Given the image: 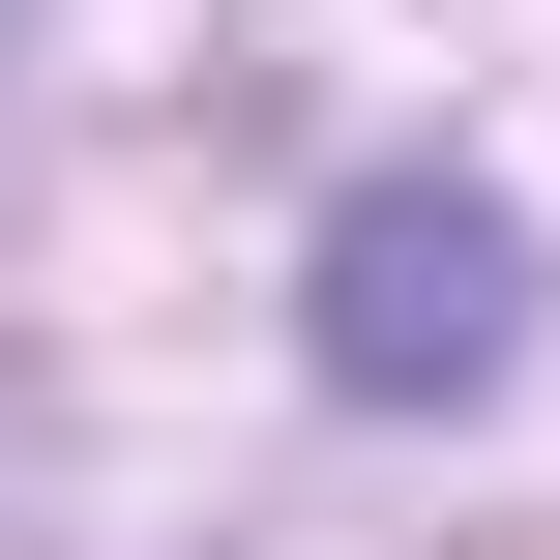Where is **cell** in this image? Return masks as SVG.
Masks as SVG:
<instances>
[{
	"mask_svg": "<svg viewBox=\"0 0 560 560\" xmlns=\"http://www.w3.org/2000/svg\"><path fill=\"white\" fill-rule=\"evenodd\" d=\"M502 295H532V266H502L472 177H354V207H325V384H354V413L502 384Z\"/></svg>",
	"mask_w": 560,
	"mask_h": 560,
	"instance_id": "cell-1",
	"label": "cell"
}]
</instances>
